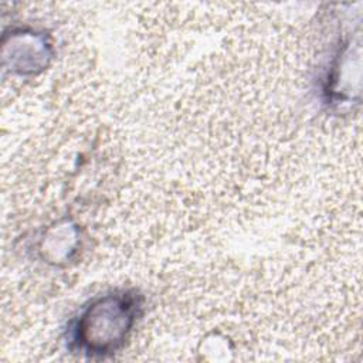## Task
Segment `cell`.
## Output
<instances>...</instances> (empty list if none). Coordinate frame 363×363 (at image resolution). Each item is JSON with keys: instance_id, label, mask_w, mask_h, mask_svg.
<instances>
[{"instance_id": "obj_1", "label": "cell", "mask_w": 363, "mask_h": 363, "mask_svg": "<svg viewBox=\"0 0 363 363\" xmlns=\"http://www.w3.org/2000/svg\"><path fill=\"white\" fill-rule=\"evenodd\" d=\"M145 309L136 288H115L95 295L69 319L65 329L71 352L89 359H105L129 340Z\"/></svg>"}, {"instance_id": "obj_2", "label": "cell", "mask_w": 363, "mask_h": 363, "mask_svg": "<svg viewBox=\"0 0 363 363\" xmlns=\"http://www.w3.org/2000/svg\"><path fill=\"white\" fill-rule=\"evenodd\" d=\"M54 55L50 35L31 27H13L3 35V68L14 75L43 72Z\"/></svg>"}, {"instance_id": "obj_3", "label": "cell", "mask_w": 363, "mask_h": 363, "mask_svg": "<svg viewBox=\"0 0 363 363\" xmlns=\"http://www.w3.org/2000/svg\"><path fill=\"white\" fill-rule=\"evenodd\" d=\"M359 38L350 35L340 38L335 51L322 74L319 91L323 102L330 106H346L354 99V92L359 89L353 86V57L360 55Z\"/></svg>"}]
</instances>
